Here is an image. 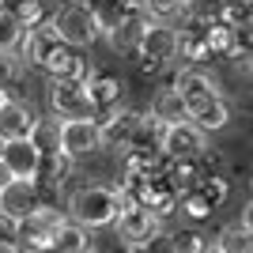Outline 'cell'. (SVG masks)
I'll list each match as a JSON object with an SVG mask.
<instances>
[{"mask_svg":"<svg viewBox=\"0 0 253 253\" xmlns=\"http://www.w3.org/2000/svg\"><path fill=\"white\" fill-rule=\"evenodd\" d=\"M68 223V211H61L57 204H38V208L23 219V253H34V250H53L61 227Z\"/></svg>","mask_w":253,"mask_h":253,"instance_id":"cell-5","label":"cell"},{"mask_svg":"<svg viewBox=\"0 0 253 253\" xmlns=\"http://www.w3.org/2000/svg\"><path fill=\"white\" fill-rule=\"evenodd\" d=\"M242 227H246V231L253 234V197H250V204L242 208Z\"/></svg>","mask_w":253,"mask_h":253,"instance_id":"cell-32","label":"cell"},{"mask_svg":"<svg viewBox=\"0 0 253 253\" xmlns=\"http://www.w3.org/2000/svg\"><path fill=\"white\" fill-rule=\"evenodd\" d=\"M19 42H23V27L11 19V15L0 11V53H15Z\"/></svg>","mask_w":253,"mask_h":253,"instance_id":"cell-28","label":"cell"},{"mask_svg":"<svg viewBox=\"0 0 253 253\" xmlns=\"http://www.w3.org/2000/svg\"><path fill=\"white\" fill-rule=\"evenodd\" d=\"M31 140H34V148L42 151V159L61 155V121H57V117H42L38 128L31 132Z\"/></svg>","mask_w":253,"mask_h":253,"instance_id":"cell-21","label":"cell"},{"mask_svg":"<svg viewBox=\"0 0 253 253\" xmlns=\"http://www.w3.org/2000/svg\"><path fill=\"white\" fill-rule=\"evenodd\" d=\"M4 102H8V98H4V91H0V106H4Z\"/></svg>","mask_w":253,"mask_h":253,"instance_id":"cell-35","label":"cell"},{"mask_svg":"<svg viewBox=\"0 0 253 253\" xmlns=\"http://www.w3.org/2000/svg\"><path fill=\"white\" fill-rule=\"evenodd\" d=\"M38 121H42V117H34V110L27 102L8 98V102L0 106V144H8V140H31Z\"/></svg>","mask_w":253,"mask_h":253,"instance_id":"cell-14","label":"cell"},{"mask_svg":"<svg viewBox=\"0 0 253 253\" xmlns=\"http://www.w3.org/2000/svg\"><path fill=\"white\" fill-rule=\"evenodd\" d=\"M53 250H57V253H95V234L87 231V227H80V223L68 219L61 227V234H57Z\"/></svg>","mask_w":253,"mask_h":253,"instance_id":"cell-18","label":"cell"},{"mask_svg":"<svg viewBox=\"0 0 253 253\" xmlns=\"http://www.w3.org/2000/svg\"><path fill=\"white\" fill-rule=\"evenodd\" d=\"M208 253H219V250H215V246H208Z\"/></svg>","mask_w":253,"mask_h":253,"instance_id":"cell-36","label":"cell"},{"mask_svg":"<svg viewBox=\"0 0 253 253\" xmlns=\"http://www.w3.org/2000/svg\"><path fill=\"white\" fill-rule=\"evenodd\" d=\"M250 4H253V0H250Z\"/></svg>","mask_w":253,"mask_h":253,"instance_id":"cell-38","label":"cell"},{"mask_svg":"<svg viewBox=\"0 0 253 253\" xmlns=\"http://www.w3.org/2000/svg\"><path fill=\"white\" fill-rule=\"evenodd\" d=\"M45 102H49L57 121H95V106H91V95H87L84 80L49 76L45 80Z\"/></svg>","mask_w":253,"mask_h":253,"instance_id":"cell-2","label":"cell"},{"mask_svg":"<svg viewBox=\"0 0 253 253\" xmlns=\"http://www.w3.org/2000/svg\"><path fill=\"white\" fill-rule=\"evenodd\" d=\"M193 125L204 128V132H219V128H227V125H231V106H227V98L215 102L211 110H204L201 117H193Z\"/></svg>","mask_w":253,"mask_h":253,"instance_id":"cell-25","label":"cell"},{"mask_svg":"<svg viewBox=\"0 0 253 253\" xmlns=\"http://www.w3.org/2000/svg\"><path fill=\"white\" fill-rule=\"evenodd\" d=\"M155 121H163V125H181V121H189V110H185V98L178 95V87H159L155 98H151V110H148Z\"/></svg>","mask_w":253,"mask_h":253,"instance_id":"cell-16","label":"cell"},{"mask_svg":"<svg viewBox=\"0 0 253 253\" xmlns=\"http://www.w3.org/2000/svg\"><path fill=\"white\" fill-rule=\"evenodd\" d=\"M121 208H125V197L114 185H84V189H76L68 197V219L87 227V231L114 227Z\"/></svg>","mask_w":253,"mask_h":253,"instance_id":"cell-1","label":"cell"},{"mask_svg":"<svg viewBox=\"0 0 253 253\" xmlns=\"http://www.w3.org/2000/svg\"><path fill=\"white\" fill-rule=\"evenodd\" d=\"M0 11L4 15H11V19L19 23L23 31H31V27H42V0H0Z\"/></svg>","mask_w":253,"mask_h":253,"instance_id":"cell-19","label":"cell"},{"mask_svg":"<svg viewBox=\"0 0 253 253\" xmlns=\"http://www.w3.org/2000/svg\"><path fill=\"white\" fill-rule=\"evenodd\" d=\"M208 132L197 128L193 121H181V125L167 128V140H163V159L170 163H197V159L208 151Z\"/></svg>","mask_w":253,"mask_h":253,"instance_id":"cell-7","label":"cell"},{"mask_svg":"<svg viewBox=\"0 0 253 253\" xmlns=\"http://www.w3.org/2000/svg\"><path fill=\"white\" fill-rule=\"evenodd\" d=\"M208 49H211V57H234V31L223 27V23H211L208 27Z\"/></svg>","mask_w":253,"mask_h":253,"instance_id":"cell-26","label":"cell"},{"mask_svg":"<svg viewBox=\"0 0 253 253\" xmlns=\"http://www.w3.org/2000/svg\"><path fill=\"white\" fill-rule=\"evenodd\" d=\"M170 253H208V242H204L201 231L193 227H181V231H170Z\"/></svg>","mask_w":253,"mask_h":253,"instance_id":"cell-23","label":"cell"},{"mask_svg":"<svg viewBox=\"0 0 253 253\" xmlns=\"http://www.w3.org/2000/svg\"><path fill=\"white\" fill-rule=\"evenodd\" d=\"M19 72H23L19 53H0V91H4L11 80H19Z\"/></svg>","mask_w":253,"mask_h":253,"instance_id":"cell-31","label":"cell"},{"mask_svg":"<svg viewBox=\"0 0 253 253\" xmlns=\"http://www.w3.org/2000/svg\"><path fill=\"white\" fill-rule=\"evenodd\" d=\"M53 27H57V38H61L64 45H72V49H91V45H95V38L102 34L95 8H91V4H84V0L64 4V8L53 15Z\"/></svg>","mask_w":253,"mask_h":253,"instance_id":"cell-3","label":"cell"},{"mask_svg":"<svg viewBox=\"0 0 253 253\" xmlns=\"http://www.w3.org/2000/svg\"><path fill=\"white\" fill-rule=\"evenodd\" d=\"M144 8H148V15H155V19H174V15H189V0H144Z\"/></svg>","mask_w":253,"mask_h":253,"instance_id":"cell-27","label":"cell"},{"mask_svg":"<svg viewBox=\"0 0 253 253\" xmlns=\"http://www.w3.org/2000/svg\"><path fill=\"white\" fill-rule=\"evenodd\" d=\"M140 117L144 114H136V110H114V114L95 117L98 128H102V144L106 148L128 151V144H132V136H136V128H140Z\"/></svg>","mask_w":253,"mask_h":253,"instance_id":"cell-15","label":"cell"},{"mask_svg":"<svg viewBox=\"0 0 253 253\" xmlns=\"http://www.w3.org/2000/svg\"><path fill=\"white\" fill-rule=\"evenodd\" d=\"M219 23H223V27H231V31L253 23V4H250V0H227V4L219 8Z\"/></svg>","mask_w":253,"mask_h":253,"instance_id":"cell-24","label":"cell"},{"mask_svg":"<svg viewBox=\"0 0 253 253\" xmlns=\"http://www.w3.org/2000/svg\"><path fill=\"white\" fill-rule=\"evenodd\" d=\"M140 61H155V64H170L178 57V31L163 19H151L148 34H144V45L136 53Z\"/></svg>","mask_w":253,"mask_h":253,"instance_id":"cell-13","label":"cell"},{"mask_svg":"<svg viewBox=\"0 0 253 253\" xmlns=\"http://www.w3.org/2000/svg\"><path fill=\"white\" fill-rule=\"evenodd\" d=\"M57 45H64V42L57 38V27H53V19H45L42 27L23 31V42H19V49H15V53H19V61H23V64L45 68V61L57 53Z\"/></svg>","mask_w":253,"mask_h":253,"instance_id":"cell-10","label":"cell"},{"mask_svg":"<svg viewBox=\"0 0 253 253\" xmlns=\"http://www.w3.org/2000/svg\"><path fill=\"white\" fill-rule=\"evenodd\" d=\"M38 181H23V178H4L0 181V211L8 215V219L23 223L27 215H31L34 208H38Z\"/></svg>","mask_w":253,"mask_h":253,"instance_id":"cell-9","label":"cell"},{"mask_svg":"<svg viewBox=\"0 0 253 253\" xmlns=\"http://www.w3.org/2000/svg\"><path fill=\"white\" fill-rule=\"evenodd\" d=\"M189 4H193V0H189Z\"/></svg>","mask_w":253,"mask_h":253,"instance_id":"cell-39","label":"cell"},{"mask_svg":"<svg viewBox=\"0 0 253 253\" xmlns=\"http://www.w3.org/2000/svg\"><path fill=\"white\" fill-rule=\"evenodd\" d=\"M250 193H253V178H250Z\"/></svg>","mask_w":253,"mask_h":253,"instance_id":"cell-37","label":"cell"},{"mask_svg":"<svg viewBox=\"0 0 253 253\" xmlns=\"http://www.w3.org/2000/svg\"><path fill=\"white\" fill-rule=\"evenodd\" d=\"M121 80H114V76H102L95 72L91 80H87V95H91V106H95V117L102 114H114L117 102H121Z\"/></svg>","mask_w":253,"mask_h":253,"instance_id":"cell-17","label":"cell"},{"mask_svg":"<svg viewBox=\"0 0 253 253\" xmlns=\"http://www.w3.org/2000/svg\"><path fill=\"white\" fill-rule=\"evenodd\" d=\"M23 223H15V219H8L4 211H0V253L4 250H23Z\"/></svg>","mask_w":253,"mask_h":253,"instance_id":"cell-29","label":"cell"},{"mask_svg":"<svg viewBox=\"0 0 253 253\" xmlns=\"http://www.w3.org/2000/svg\"><path fill=\"white\" fill-rule=\"evenodd\" d=\"M151 19H148V8H132L125 11L121 19L110 27V45H114V53H140V45H144V34H148Z\"/></svg>","mask_w":253,"mask_h":253,"instance_id":"cell-11","label":"cell"},{"mask_svg":"<svg viewBox=\"0 0 253 253\" xmlns=\"http://www.w3.org/2000/svg\"><path fill=\"white\" fill-rule=\"evenodd\" d=\"M114 227H117V238L125 242V250H148L159 234H163V219H159L155 211L132 204V201H125V208H121Z\"/></svg>","mask_w":253,"mask_h":253,"instance_id":"cell-4","label":"cell"},{"mask_svg":"<svg viewBox=\"0 0 253 253\" xmlns=\"http://www.w3.org/2000/svg\"><path fill=\"white\" fill-rule=\"evenodd\" d=\"M174 87H178V95L185 98L189 121H193V117H201L204 110H211L215 102H223L219 84H215V80H211L208 72H197V68H181V72H178V80H174Z\"/></svg>","mask_w":253,"mask_h":253,"instance_id":"cell-6","label":"cell"},{"mask_svg":"<svg viewBox=\"0 0 253 253\" xmlns=\"http://www.w3.org/2000/svg\"><path fill=\"white\" fill-rule=\"evenodd\" d=\"M178 208L185 211L189 219H208L211 211H215V208H211V204L204 201V197H201V193H197V189H189V193H185V197H181V204H178Z\"/></svg>","mask_w":253,"mask_h":253,"instance_id":"cell-30","label":"cell"},{"mask_svg":"<svg viewBox=\"0 0 253 253\" xmlns=\"http://www.w3.org/2000/svg\"><path fill=\"white\" fill-rule=\"evenodd\" d=\"M106 148L98 121H61V151L72 159H84L91 151Z\"/></svg>","mask_w":253,"mask_h":253,"instance_id":"cell-12","label":"cell"},{"mask_svg":"<svg viewBox=\"0 0 253 253\" xmlns=\"http://www.w3.org/2000/svg\"><path fill=\"white\" fill-rule=\"evenodd\" d=\"M234 61H242V68H246V76H253V57H234Z\"/></svg>","mask_w":253,"mask_h":253,"instance_id":"cell-33","label":"cell"},{"mask_svg":"<svg viewBox=\"0 0 253 253\" xmlns=\"http://www.w3.org/2000/svg\"><path fill=\"white\" fill-rule=\"evenodd\" d=\"M72 163L76 159L72 155H49V159H42V170H38V185H45V189H61L64 181L72 178Z\"/></svg>","mask_w":253,"mask_h":253,"instance_id":"cell-20","label":"cell"},{"mask_svg":"<svg viewBox=\"0 0 253 253\" xmlns=\"http://www.w3.org/2000/svg\"><path fill=\"white\" fill-rule=\"evenodd\" d=\"M38 170H42V151L34 148V140H8V144H0V174L4 178L38 181Z\"/></svg>","mask_w":253,"mask_h":253,"instance_id":"cell-8","label":"cell"},{"mask_svg":"<svg viewBox=\"0 0 253 253\" xmlns=\"http://www.w3.org/2000/svg\"><path fill=\"white\" fill-rule=\"evenodd\" d=\"M34 253H57V250H34Z\"/></svg>","mask_w":253,"mask_h":253,"instance_id":"cell-34","label":"cell"},{"mask_svg":"<svg viewBox=\"0 0 253 253\" xmlns=\"http://www.w3.org/2000/svg\"><path fill=\"white\" fill-rule=\"evenodd\" d=\"M215 250L219 253H253V234L242 223H227L219 231V238H215Z\"/></svg>","mask_w":253,"mask_h":253,"instance_id":"cell-22","label":"cell"}]
</instances>
